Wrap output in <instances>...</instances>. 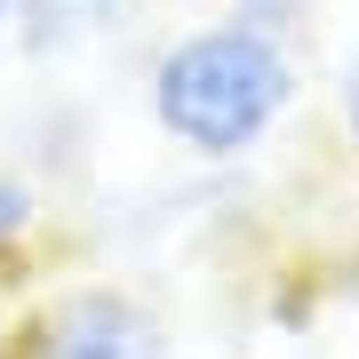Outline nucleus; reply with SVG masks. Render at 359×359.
Masks as SVG:
<instances>
[{
    "label": "nucleus",
    "mask_w": 359,
    "mask_h": 359,
    "mask_svg": "<svg viewBox=\"0 0 359 359\" xmlns=\"http://www.w3.org/2000/svg\"><path fill=\"white\" fill-rule=\"evenodd\" d=\"M144 120L192 168H248L271 152L311 96V65L295 25H264L240 8H184L136 72Z\"/></svg>",
    "instance_id": "f257e3e1"
},
{
    "label": "nucleus",
    "mask_w": 359,
    "mask_h": 359,
    "mask_svg": "<svg viewBox=\"0 0 359 359\" xmlns=\"http://www.w3.org/2000/svg\"><path fill=\"white\" fill-rule=\"evenodd\" d=\"M0 359H168V320L128 280H65L8 320Z\"/></svg>",
    "instance_id": "f03ea898"
},
{
    "label": "nucleus",
    "mask_w": 359,
    "mask_h": 359,
    "mask_svg": "<svg viewBox=\"0 0 359 359\" xmlns=\"http://www.w3.org/2000/svg\"><path fill=\"white\" fill-rule=\"evenodd\" d=\"M136 8L144 0H25V16H16V56H32V65H72V56L120 40L136 25Z\"/></svg>",
    "instance_id": "7ed1b4c3"
},
{
    "label": "nucleus",
    "mask_w": 359,
    "mask_h": 359,
    "mask_svg": "<svg viewBox=\"0 0 359 359\" xmlns=\"http://www.w3.org/2000/svg\"><path fill=\"white\" fill-rule=\"evenodd\" d=\"M40 231H48V192H40L32 168L0 160V287H16V271L32 264Z\"/></svg>",
    "instance_id": "20e7f679"
},
{
    "label": "nucleus",
    "mask_w": 359,
    "mask_h": 359,
    "mask_svg": "<svg viewBox=\"0 0 359 359\" xmlns=\"http://www.w3.org/2000/svg\"><path fill=\"white\" fill-rule=\"evenodd\" d=\"M320 96H327V128H335V144L359 160V40L344 56L327 65V80H320Z\"/></svg>",
    "instance_id": "39448f33"
},
{
    "label": "nucleus",
    "mask_w": 359,
    "mask_h": 359,
    "mask_svg": "<svg viewBox=\"0 0 359 359\" xmlns=\"http://www.w3.org/2000/svg\"><path fill=\"white\" fill-rule=\"evenodd\" d=\"M208 8H240V16H264V25H304L311 0H208Z\"/></svg>",
    "instance_id": "423d86ee"
},
{
    "label": "nucleus",
    "mask_w": 359,
    "mask_h": 359,
    "mask_svg": "<svg viewBox=\"0 0 359 359\" xmlns=\"http://www.w3.org/2000/svg\"><path fill=\"white\" fill-rule=\"evenodd\" d=\"M16 16H25V0H0V56L16 48Z\"/></svg>",
    "instance_id": "0eeeda50"
},
{
    "label": "nucleus",
    "mask_w": 359,
    "mask_h": 359,
    "mask_svg": "<svg viewBox=\"0 0 359 359\" xmlns=\"http://www.w3.org/2000/svg\"><path fill=\"white\" fill-rule=\"evenodd\" d=\"M176 8H208V0H176Z\"/></svg>",
    "instance_id": "6e6552de"
}]
</instances>
